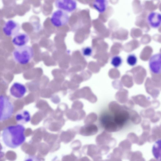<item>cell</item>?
<instances>
[{"label": "cell", "instance_id": "cell-15", "mask_svg": "<svg viewBox=\"0 0 161 161\" xmlns=\"http://www.w3.org/2000/svg\"><path fill=\"white\" fill-rule=\"evenodd\" d=\"M108 2L105 0H96L92 3L94 8L100 13L104 12L107 8Z\"/></svg>", "mask_w": 161, "mask_h": 161}, {"label": "cell", "instance_id": "cell-19", "mask_svg": "<svg viewBox=\"0 0 161 161\" xmlns=\"http://www.w3.org/2000/svg\"><path fill=\"white\" fill-rule=\"evenodd\" d=\"M122 59L121 57L118 55L113 56L111 58V63L114 67H119L122 64Z\"/></svg>", "mask_w": 161, "mask_h": 161}, {"label": "cell", "instance_id": "cell-23", "mask_svg": "<svg viewBox=\"0 0 161 161\" xmlns=\"http://www.w3.org/2000/svg\"><path fill=\"white\" fill-rule=\"evenodd\" d=\"M142 116L144 117L149 118L152 117V116H154V111L153 109L152 108H149L145 111H143V112H142Z\"/></svg>", "mask_w": 161, "mask_h": 161}, {"label": "cell", "instance_id": "cell-12", "mask_svg": "<svg viewBox=\"0 0 161 161\" xmlns=\"http://www.w3.org/2000/svg\"><path fill=\"white\" fill-rule=\"evenodd\" d=\"M145 86L147 92L153 97L156 98L158 96L159 91L157 88L160 87V85L154 83L150 78H148L145 83Z\"/></svg>", "mask_w": 161, "mask_h": 161}, {"label": "cell", "instance_id": "cell-25", "mask_svg": "<svg viewBox=\"0 0 161 161\" xmlns=\"http://www.w3.org/2000/svg\"><path fill=\"white\" fill-rule=\"evenodd\" d=\"M24 161H41L40 159L35 156H28L25 159Z\"/></svg>", "mask_w": 161, "mask_h": 161}, {"label": "cell", "instance_id": "cell-14", "mask_svg": "<svg viewBox=\"0 0 161 161\" xmlns=\"http://www.w3.org/2000/svg\"><path fill=\"white\" fill-rule=\"evenodd\" d=\"M134 102L143 107H146L151 104L150 102L143 95H139L132 97Z\"/></svg>", "mask_w": 161, "mask_h": 161}, {"label": "cell", "instance_id": "cell-10", "mask_svg": "<svg viewBox=\"0 0 161 161\" xmlns=\"http://www.w3.org/2000/svg\"><path fill=\"white\" fill-rule=\"evenodd\" d=\"M29 40L28 35L24 33H18L13 37L12 43L17 47L26 45Z\"/></svg>", "mask_w": 161, "mask_h": 161}, {"label": "cell", "instance_id": "cell-22", "mask_svg": "<svg viewBox=\"0 0 161 161\" xmlns=\"http://www.w3.org/2000/svg\"><path fill=\"white\" fill-rule=\"evenodd\" d=\"M121 81L125 86L130 88L132 86L133 82L132 78L128 76H123L121 78Z\"/></svg>", "mask_w": 161, "mask_h": 161}, {"label": "cell", "instance_id": "cell-6", "mask_svg": "<svg viewBox=\"0 0 161 161\" xmlns=\"http://www.w3.org/2000/svg\"><path fill=\"white\" fill-rule=\"evenodd\" d=\"M19 25L16 22L12 19H9L5 23L2 30L6 36L13 37L19 33Z\"/></svg>", "mask_w": 161, "mask_h": 161}, {"label": "cell", "instance_id": "cell-27", "mask_svg": "<svg viewBox=\"0 0 161 161\" xmlns=\"http://www.w3.org/2000/svg\"><path fill=\"white\" fill-rule=\"evenodd\" d=\"M3 149V147L2 146L0 143V153H1V152H2V150Z\"/></svg>", "mask_w": 161, "mask_h": 161}, {"label": "cell", "instance_id": "cell-16", "mask_svg": "<svg viewBox=\"0 0 161 161\" xmlns=\"http://www.w3.org/2000/svg\"><path fill=\"white\" fill-rule=\"evenodd\" d=\"M128 92L125 89H121L116 93L115 97L121 103L126 102L128 98Z\"/></svg>", "mask_w": 161, "mask_h": 161}, {"label": "cell", "instance_id": "cell-17", "mask_svg": "<svg viewBox=\"0 0 161 161\" xmlns=\"http://www.w3.org/2000/svg\"><path fill=\"white\" fill-rule=\"evenodd\" d=\"M16 118V120L19 122L25 123L29 121L30 116L27 112L24 111L18 114Z\"/></svg>", "mask_w": 161, "mask_h": 161}, {"label": "cell", "instance_id": "cell-18", "mask_svg": "<svg viewBox=\"0 0 161 161\" xmlns=\"http://www.w3.org/2000/svg\"><path fill=\"white\" fill-rule=\"evenodd\" d=\"M109 107L110 111L114 114L124 108L115 102L110 103Z\"/></svg>", "mask_w": 161, "mask_h": 161}, {"label": "cell", "instance_id": "cell-4", "mask_svg": "<svg viewBox=\"0 0 161 161\" xmlns=\"http://www.w3.org/2000/svg\"><path fill=\"white\" fill-rule=\"evenodd\" d=\"M69 16L67 13L59 9L54 11L50 19L52 24L57 27L64 26L69 22Z\"/></svg>", "mask_w": 161, "mask_h": 161}, {"label": "cell", "instance_id": "cell-26", "mask_svg": "<svg viewBox=\"0 0 161 161\" xmlns=\"http://www.w3.org/2000/svg\"><path fill=\"white\" fill-rule=\"evenodd\" d=\"M124 106V108L126 109H129L134 107V103L131 100H130Z\"/></svg>", "mask_w": 161, "mask_h": 161}, {"label": "cell", "instance_id": "cell-7", "mask_svg": "<svg viewBox=\"0 0 161 161\" xmlns=\"http://www.w3.org/2000/svg\"><path fill=\"white\" fill-rule=\"evenodd\" d=\"M100 121L105 129L108 131H113L120 128L114 122V117L109 114H105L102 116Z\"/></svg>", "mask_w": 161, "mask_h": 161}, {"label": "cell", "instance_id": "cell-8", "mask_svg": "<svg viewBox=\"0 0 161 161\" xmlns=\"http://www.w3.org/2000/svg\"><path fill=\"white\" fill-rule=\"evenodd\" d=\"M149 67L151 72L154 74H160L161 66V54L160 53L155 54L150 58Z\"/></svg>", "mask_w": 161, "mask_h": 161}, {"label": "cell", "instance_id": "cell-1", "mask_svg": "<svg viewBox=\"0 0 161 161\" xmlns=\"http://www.w3.org/2000/svg\"><path fill=\"white\" fill-rule=\"evenodd\" d=\"M25 128L21 125L10 126L5 128L2 133V140L8 147L15 148L25 142Z\"/></svg>", "mask_w": 161, "mask_h": 161}, {"label": "cell", "instance_id": "cell-20", "mask_svg": "<svg viewBox=\"0 0 161 161\" xmlns=\"http://www.w3.org/2000/svg\"><path fill=\"white\" fill-rule=\"evenodd\" d=\"M129 118L135 124H138L141 121V118L138 113L135 111H132L129 114Z\"/></svg>", "mask_w": 161, "mask_h": 161}, {"label": "cell", "instance_id": "cell-13", "mask_svg": "<svg viewBox=\"0 0 161 161\" xmlns=\"http://www.w3.org/2000/svg\"><path fill=\"white\" fill-rule=\"evenodd\" d=\"M26 92L25 86L18 83H15L11 87L10 92L11 95L15 97L20 98L23 97Z\"/></svg>", "mask_w": 161, "mask_h": 161}, {"label": "cell", "instance_id": "cell-5", "mask_svg": "<svg viewBox=\"0 0 161 161\" xmlns=\"http://www.w3.org/2000/svg\"><path fill=\"white\" fill-rule=\"evenodd\" d=\"M55 7L67 13L75 11L77 7V3L74 0H57L54 2Z\"/></svg>", "mask_w": 161, "mask_h": 161}, {"label": "cell", "instance_id": "cell-2", "mask_svg": "<svg viewBox=\"0 0 161 161\" xmlns=\"http://www.w3.org/2000/svg\"><path fill=\"white\" fill-rule=\"evenodd\" d=\"M34 54L33 48L27 45L17 47L14 49L12 53L14 61L21 65L29 63L33 58Z\"/></svg>", "mask_w": 161, "mask_h": 161}, {"label": "cell", "instance_id": "cell-24", "mask_svg": "<svg viewBox=\"0 0 161 161\" xmlns=\"http://www.w3.org/2000/svg\"><path fill=\"white\" fill-rule=\"evenodd\" d=\"M92 53V49L90 47H86L83 48L82 49V53L85 57L91 56Z\"/></svg>", "mask_w": 161, "mask_h": 161}, {"label": "cell", "instance_id": "cell-3", "mask_svg": "<svg viewBox=\"0 0 161 161\" xmlns=\"http://www.w3.org/2000/svg\"><path fill=\"white\" fill-rule=\"evenodd\" d=\"M14 107L9 99L6 97L0 96V121L9 119L12 115Z\"/></svg>", "mask_w": 161, "mask_h": 161}, {"label": "cell", "instance_id": "cell-21", "mask_svg": "<svg viewBox=\"0 0 161 161\" xmlns=\"http://www.w3.org/2000/svg\"><path fill=\"white\" fill-rule=\"evenodd\" d=\"M137 60L136 56L134 54H129L126 58L127 63L131 66H134L136 65L137 62Z\"/></svg>", "mask_w": 161, "mask_h": 161}, {"label": "cell", "instance_id": "cell-11", "mask_svg": "<svg viewBox=\"0 0 161 161\" xmlns=\"http://www.w3.org/2000/svg\"><path fill=\"white\" fill-rule=\"evenodd\" d=\"M147 21L152 27L154 28H159L161 23V14L156 12L150 13L147 17Z\"/></svg>", "mask_w": 161, "mask_h": 161}, {"label": "cell", "instance_id": "cell-9", "mask_svg": "<svg viewBox=\"0 0 161 161\" xmlns=\"http://www.w3.org/2000/svg\"><path fill=\"white\" fill-rule=\"evenodd\" d=\"M114 114V120L120 128L129 118V114L124 108Z\"/></svg>", "mask_w": 161, "mask_h": 161}]
</instances>
